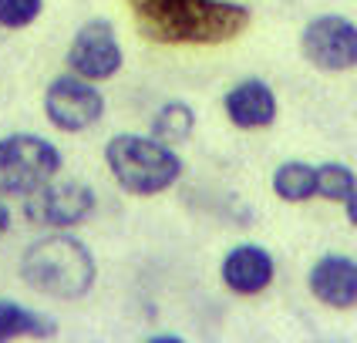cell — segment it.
<instances>
[{
  "instance_id": "cell-9",
  "label": "cell",
  "mask_w": 357,
  "mask_h": 343,
  "mask_svg": "<svg viewBox=\"0 0 357 343\" xmlns=\"http://www.w3.org/2000/svg\"><path fill=\"white\" fill-rule=\"evenodd\" d=\"M273 273H277L273 256L263 246H253V242L229 249L226 260H222V282H226V289H233L239 296L263 293L273 282Z\"/></svg>"
},
{
  "instance_id": "cell-15",
  "label": "cell",
  "mask_w": 357,
  "mask_h": 343,
  "mask_svg": "<svg viewBox=\"0 0 357 343\" xmlns=\"http://www.w3.org/2000/svg\"><path fill=\"white\" fill-rule=\"evenodd\" d=\"M357 189L354 172L340 161H327V165H317V196L327 202H344L351 192Z\"/></svg>"
},
{
  "instance_id": "cell-14",
  "label": "cell",
  "mask_w": 357,
  "mask_h": 343,
  "mask_svg": "<svg viewBox=\"0 0 357 343\" xmlns=\"http://www.w3.org/2000/svg\"><path fill=\"white\" fill-rule=\"evenodd\" d=\"M192 128H196L192 108L185 101H169V104H162L155 111V118H152V138L165 141V145H176V141L182 145V141H189Z\"/></svg>"
},
{
  "instance_id": "cell-7",
  "label": "cell",
  "mask_w": 357,
  "mask_h": 343,
  "mask_svg": "<svg viewBox=\"0 0 357 343\" xmlns=\"http://www.w3.org/2000/svg\"><path fill=\"white\" fill-rule=\"evenodd\" d=\"M300 47H303V58L320 71H331V74L351 71L357 67V24L337 14H324L303 27Z\"/></svg>"
},
{
  "instance_id": "cell-11",
  "label": "cell",
  "mask_w": 357,
  "mask_h": 343,
  "mask_svg": "<svg viewBox=\"0 0 357 343\" xmlns=\"http://www.w3.org/2000/svg\"><path fill=\"white\" fill-rule=\"evenodd\" d=\"M226 104V115L229 121L236 125V128H246V131H253V128H270L273 118H277V98H273V91H270V84L266 81H239L236 88L222 98Z\"/></svg>"
},
{
  "instance_id": "cell-3",
  "label": "cell",
  "mask_w": 357,
  "mask_h": 343,
  "mask_svg": "<svg viewBox=\"0 0 357 343\" xmlns=\"http://www.w3.org/2000/svg\"><path fill=\"white\" fill-rule=\"evenodd\" d=\"M250 10L229 0H192L165 17L139 24L142 34L159 44H222L246 31Z\"/></svg>"
},
{
  "instance_id": "cell-13",
  "label": "cell",
  "mask_w": 357,
  "mask_h": 343,
  "mask_svg": "<svg viewBox=\"0 0 357 343\" xmlns=\"http://www.w3.org/2000/svg\"><path fill=\"white\" fill-rule=\"evenodd\" d=\"M273 192L283 202H307L317 196V168L307 161H283L273 172Z\"/></svg>"
},
{
  "instance_id": "cell-16",
  "label": "cell",
  "mask_w": 357,
  "mask_h": 343,
  "mask_svg": "<svg viewBox=\"0 0 357 343\" xmlns=\"http://www.w3.org/2000/svg\"><path fill=\"white\" fill-rule=\"evenodd\" d=\"M40 7H44V0H0V27L20 31L38 20Z\"/></svg>"
},
{
  "instance_id": "cell-18",
  "label": "cell",
  "mask_w": 357,
  "mask_h": 343,
  "mask_svg": "<svg viewBox=\"0 0 357 343\" xmlns=\"http://www.w3.org/2000/svg\"><path fill=\"white\" fill-rule=\"evenodd\" d=\"M344 209H347V222H351V225H357V189L347 196V199H344Z\"/></svg>"
},
{
  "instance_id": "cell-4",
  "label": "cell",
  "mask_w": 357,
  "mask_h": 343,
  "mask_svg": "<svg viewBox=\"0 0 357 343\" xmlns=\"http://www.w3.org/2000/svg\"><path fill=\"white\" fill-rule=\"evenodd\" d=\"M61 168V152L38 135L0 138V196H31Z\"/></svg>"
},
{
  "instance_id": "cell-8",
  "label": "cell",
  "mask_w": 357,
  "mask_h": 343,
  "mask_svg": "<svg viewBox=\"0 0 357 343\" xmlns=\"http://www.w3.org/2000/svg\"><path fill=\"white\" fill-rule=\"evenodd\" d=\"M68 67L88 81H108L121 67V47L108 20H88L68 47Z\"/></svg>"
},
{
  "instance_id": "cell-1",
  "label": "cell",
  "mask_w": 357,
  "mask_h": 343,
  "mask_svg": "<svg viewBox=\"0 0 357 343\" xmlns=\"http://www.w3.org/2000/svg\"><path fill=\"white\" fill-rule=\"evenodd\" d=\"M20 280L51 300H81L95 286V260L71 236H47L20 256Z\"/></svg>"
},
{
  "instance_id": "cell-10",
  "label": "cell",
  "mask_w": 357,
  "mask_h": 343,
  "mask_svg": "<svg viewBox=\"0 0 357 343\" xmlns=\"http://www.w3.org/2000/svg\"><path fill=\"white\" fill-rule=\"evenodd\" d=\"M310 293L324 306L351 310L357 306V262L347 256H324L310 269Z\"/></svg>"
},
{
  "instance_id": "cell-5",
  "label": "cell",
  "mask_w": 357,
  "mask_h": 343,
  "mask_svg": "<svg viewBox=\"0 0 357 343\" xmlns=\"http://www.w3.org/2000/svg\"><path fill=\"white\" fill-rule=\"evenodd\" d=\"M44 111L58 131L75 135V131H88L91 125H98L105 115V98L91 81L71 71V74L51 81V88L44 91Z\"/></svg>"
},
{
  "instance_id": "cell-6",
  "label": "cell",
  "mask_w": 357,
  "mask_h": 343,
  "mask_svg": "<svg viewBox=\"0 0 357 343\" xmlns=\"http://www.w3.org/2000/svg\"><path fill=\"white\" fill-rule=\"evenodd\" d=\"M95 212V192L84 182H44L24 199V216L34 225H51V229H68L78 225Z\"/></svg>"
},
{
  "instance_id": "cell-20",
  "label": "cell",
  "mask_w": 357,
  "mask_h": 343,
  "mask_svg": "<svg viewBox=\"0 0 357 343\" xmlns=\"http://www.w3.org/2000/svg\"><path fill=\"white\" fill-rule=\"evenodd\" d=\"M152 343H182V337H162V333H155V337H149Z\"/></svg>"
},
{
  "instance_id": "cell-12",
  "label": "cell",
  "mask_w": 357,
  "mask_h": 343,
  "mask_svg": "<svg viewBox=\"0 0 357 343\" xmlns=\"http://www.w3.org/2000/svg\"><path fill=\"white\" fill-rule=\"evenodd\" d=\"M54 333H58V323L51 317L24 310L10 300H0V340H20V337L44 340V337H54Z\"/></svg>"
},
{
  "instance_id": "cell-19",
  "label": "cell",
  "mask_w": 357,
  "mask_h": 343,
  "mask_svg": "<svg viewBox=\"0 0 357 343\" xmlns=\"http://www.w3.org/2000/svg\"><path fill=\"white\" fill-rule=\"evenodd\" d=\"M7 229H10V209L0 202V239L7 236Z\"/></svg>"
},
{
  "instance_id": "cell-2",
  "label": "cell",
  "mask_w": 357,
  "mask_h": 343,
  "mask_svg": "<svg viewBox=\"0 0 357 343\" xmlns=\"http://www.w3.org/2000/svg\"><path fill=\"white\" fill-rule=\"evenodd\" d=\"M112 175L128 196H159L182 175V161L152 135H115L105 148Z\"/></svg>"
},
{
  "instance_id": "cell-17",
  "label": "cell",
  "mask_w": 357,
  "mask_h": 343,
  "mask_svg": "<svg viewBox=\"0 0 357 343\" xmlns=\"http://www.w3.org/2000/svg\"><path fill=\"white\" fill-rule=\"evenodd\" d=\"M128 3L135 7V17H139V24H145V20L165 17V14H172V10H178V7L192 3V0H128Z\"/></svg>"
}]
</instances>
